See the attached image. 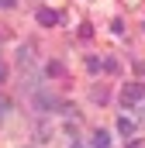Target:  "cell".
<instances>
[{
    "label": "cell",
    "mask_w": 145,
    "mask_h": 148,
    "mask_svg": "<svg viewBox=\"0 0 145 148\" xmlns=\"http://www.w3.org/2000/svg\"><path fill=\"white\" fill-rule=\"evenodd\" d=\"M93 148H110V134L107 131H93Z\"/></svg>",
    "instance_id": "7"
},
{
    "label": "cell",
    "mask_w": 145,
    "mask_h": 148,
    "mask_svg": "<svg viewBox=\"0 0 145 148\" xmlns=\"http://www.w3.org/2000/svg\"><path fill=\"white\" fill-rule=\"evenodd\" d=\"M55 107H59V100H55L52 93H45V90L35 93V110H38V114H52Z\"/></svg>",
    "instance_id": "2"
},
{
    "label": "cell",
    "mask_w": 145,
    "mask_h": 148,
    "mask_svg": "<svg viewBox=\"0 0 145 148\" xmlns=\"http://www.w3.org/2000/svg\"><path fill=\"white\" fill-rule=\"evenodd\" d=\"M86 69H90V73H100V69H104V62H100L97 55H90V59H86Z\"/></svg>",
    "instance_id": "8"
},
{
    "label": "cell",
    "mask_w": 145,
    "mask_h": 148,
    "mask_svg": "<svg viewBox=\"0 0 145 148\" xmlns=\"http://www.w3.org/2000/svg\"><path fill=\"white\" fill-rule=\"evenodd\" d=\"M38 24H41V28H52V24H59V21H62V14H55V10H52V7H38Z\"/></svg>",
    "instance_id": "3"
},
{
    "label": "cell",
    "mask_w": 145,
    "mask_h": 148,
    "mask_svg": "<svg viewBox=\"0 0 145 148\" xmlns=\"http://www.w3.org/2000/svg\"><path fill=\"white\" fill-rule=\"evenodd\" d=\"M17 66H21V69L31 66V45H21V52H17Z\"/></svg>",
    "instance_id": "6"
},
{
    "label": "cell",
    "mask_w": 145,
    "mask_h": 148,
    "mask_svg": "<svg viewBox=\"0 0 145 148\" xmlns=\"http://www.w3.org/2000/svg\"><path fill=\"white\" fill-rule=\"evenodd\" d=\"M142 114H145V107H142Z\"/></svg>",
    "instance_id": "14"
},
{
    "label": "cell",
    "mask_w": 145,
    "mask_h": 148,
    "mask_svg": "<svg viewBox=\"0 0 145 148\" xmlns=\"http://www.w3.org/2000/svg\"><path fill=\"white\" fill-rule=\"evenodd\" d=\"M117 134H124V138L135 134V121L131 117H117Z\"/></svg>",
    "instance_id": "5"
},
{
    "label": "cell",
    "mask_w": 145,
    "mask_h": 148,
    "mask_svg": "<svg viewBox=\"0 0 145 148\" xmlns=\"http://www.w3.org/2000/svg\"><path fill=\"white\" fill-rule=\"evenodd\" d=\"M128 148H145V145H142V141H131V145H128Z\"/></svg>",
    "instance_id": "12"
},
{
    "label": "cell",
    "mask_w": 145,
    "mask_h": 148,
    "mask_svg": "<svg viewBox=\"0 0 145 148\" xmlns=\"http://www.w3.org/2000/svg\"><path fill=\"white\" fill-rule=\"evenodd\" d=\"M62 73H66V66H62L59 59H52V62L45 66V76H48V79H59V76H62Z\"/></svg>",
    "instance_id": "4"
},
{
    "label": "cell",
    "mask_w": 145,
    "mask_h": 148,
    "mask_svg": "<svg viewBox=\"0 0 145 148\" xmlns=\"http://www.w3.org/2000/svg\"><path fill=\"white\" fill-rule=\"evenodd\" d=\"M3 79H7V69H3V66H0V83H3Z\"/></svg>",
    "instance_id": "11"
},
{
    "label": "cell",
    "mask_w": 145,
    "mask_h": 148,
    "mask_svg": "<svg viewBox=\"0 0 145 148\" xmlns=\"http://www.w3.org/2000/svg\"><path fill=\"white\" fill-rule=\"evenodd\" d=\"M142 31H145V24H142Z\"/></svg>",
    "instance_id": "13"
},
{
    "label": "cell",
    "mask_w": 145,
    "mask_h": 148,
    "mask_svg": "<svg viewBox=\"0 0 145 148\" xmlns=\"http://www.w3.org/2000/svg\"><path fill=\"white\" fill-rule=\"evenodd\" d=\"M7 110H10V100H7V97H0V117H3Z\"/></svg>",
    "instance_id": "9"
},
{
    "label": "cell",
    "mask_w": 145,
    "mask_h": 148,
    "mask_svg": "<svg viewBox=\"0 0 145 148\" xmlns=\"http://www.w3.org/2000/svg\"><path fill=\"white\" fill-rule=\"evenodd\" d=\"M138 100H145V86L142 83H124V86H121V107L128 110V107H135Z\"/></svg>",
    "instance_id": "1"
},
{
    "label": "cell",
    "mask_w": 145,
    "mask_h": 148,
    "mask_svg": "<svg viewBox=\"0 0 145 148\" xmlns=\"http://www.w3.org/2000/svg\"><path fill=\"white\" fill-rule=\"evenodd\" d=\"M14 3H17V0H0V7H14Z\"/></svg>",
    "instance_id": "10"
}]
</instances>
